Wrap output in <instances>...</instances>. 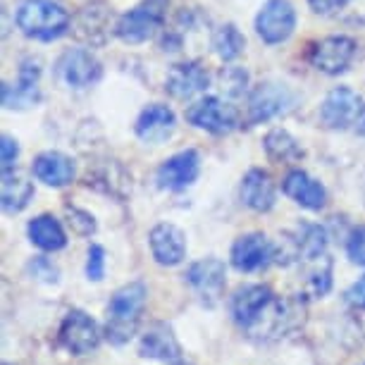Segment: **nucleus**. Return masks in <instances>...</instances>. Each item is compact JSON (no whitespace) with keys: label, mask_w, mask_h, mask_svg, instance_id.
<instances>
[{"label":"nucleus","mask_w":365,"mask_h":365,"mask_svg":"<svg viewBox=\"0 0 365 365\" xmlns=\"http://www.w3.org/2000/svg\"><path fill=\"white\" fill-rule=\"evenodd\" d=\"M110 29L115 31L113 24V10H110L108 3L103 0H93V3L84 5L77 17L72 19V31L81 43L86 46H103L110 36Z\"/></svg>","instance_id":"12"},{"label":"nucleus","mask_w":365,"mask_h":365,"mask_svg":"<svg viewBox=\"0 0 365 365\" xmlns=\"http://www.w3.org/2000/svg\"><path fill=\"white\" fill-rule=\"evenodd\" d=\"M296 241H299V251H301V263L306 260H313L327 253V232L322 230L320 225H311V222H301L294 230Z\"/></svg>","instance_id":"28"},{"label":"nucleus","mask_w":365,"mask_h":365,"mask_svg":"<svg viewBox=\"0 0 365 365\" xmlns=\"http://www.w3.org/2000/svg\"><path fill=\"white\" fill-rule=\"evenodd\" d=\"M58 77L72 88H86L98 84L103 77L101 60L86 48H70L58 60Z\"/></svg>","instance_id":"11"},{"label":"nucleus","mask_w":365,"mask_h":365,"mask_svg":"<svg viewBox=\"0 0 365 365\" xmlns=\"http://www.w3.org/2000/svg\"><path fill=\"white\" fill-rule=\"evenodd\" d=\"M29 270H31L34 277L41 279V282H46V284H58V279H60V270L48 258H43V256L34 258L31 263H29Z\"/></svg>","instance_id":"33"},{"label":"nucleus","mask_w":365,"mask_h":365,"mask_svg":"<svg viewBox=\"0 0 365 365\" xmlns=\"http://www.w3.org/2000/svg\"><path fill=\"white\" fill-rule=\"evenodd\" d=\"M65 212H67V222H70L72 232H77L79 237H91V234H96V230H98L96 217L88 210H81L77 205H67Z\"/></svg>","instance_id":"31"},{"label":"nucleus","mask_w":365,"mask_h":365,"mask_svg":"<svg viewBox=\"0 0 365 365\" xmlns=\"http://www.w3.org/2000/svg\"><path fill=\"white\" fill-rule=\"evenodd\" d=\"M19 158V143L12 139V136L5 134L0 139V163H3V172L15 170V163Z\"/></svg>","instance_id":"35"},{"label":"nucleus","mask_w":365,"mask_h":365,"mask_svg":"<svg viewBox=\"0 0 365 365\" xmlns=\"http://www.w3.org/2000/svg\"><path fill=\"white\" fill-rule=\"evenodd\" d=\"M308 5H311L315 15H334L341 8H346L349 0H308Z\"/></svg>","instance_id":"36"},{"label":"nucleus","mask_w":365,"mask_h":365,"mask_svg":"<svg viewBox=\"0 0 365 365\" xmlns=\"http://www.w3.org/2000/svg\"><path fill=\"white\" fill-rule=\"evenodd\" d=\"M187 122L208 134L222 136L237 129L239 115H237V110H234V106L225 103L222 98L205 96V98L196 101L194 106L187 108Z\"/></svg>","instance_id":"6"},{"label":"nucleus","mask_w":365,"mask_h":365,"mask_svg":"<svg viewBox=\"0 0 365 365\" xmlns=\"http://www.w3.org/2000/svg\"><path fill=\"white\" fill-rule=\"evenodd\" d=\"M274 196H277V191H274V182H272L270 172L253 168L241 179V203H244L246 208H251L256 212H267V210H272Z\"/></svg>","instance_id":"22"},{"label":"nucleus","mask_w":365,"mask_h":365,"mask_svg":"<svg viewBox=\"0 0 365 365\" xmlns=\"http://www.w3.org/2000/svg\"><path fill=\"white\" fill-rule=\"evenodd\" d=\"M86 274H88V279H93V282H101L106 277V249L98 244H93L91 249H88Z\"/></svg>","instance_id":"32"},{"label":"nucleus","mask_w":365,"mask_h":365,"mask_svg":"<svg viewBox=\"0 0 365 365\" xmlns=\"http://www.w3.org/2000/svg\"><path fill=\"white\" fill-rule=\"evenodd\" d=\"M26 234H29L31 244H36L41 251H60L67 246V234L60 225L58 217L53 215H38L34 217L29 227H26Z\"/></svg>","instance_id":"25"},{"label":"nucleus","mask_w":365,"mask_h":365,"mask_svg":"<svg viewBox=\"0 0 365 365\" xmlns=\"http://www.w3.org/2000/svg\"><path fill=\"white\" fill-rule=\"evenodd\" d=\"M141 358H150V361H163L170 365L182 363V346H179L177 336L172 334L168 325H153L139 341Z\"/></svg>","instance_id":"23"},{"label":"nucleus","mask_w":365,"mask_h":365,"mask_svg":"<svg viewBox=\"0 0 365 365\" xmlns=\"http://www.w3.org/2000/svg\"><path fill=\"white\" fill-rule=\"evenodd\" d=\"M208 84H210V74L198 60L175 65L168 72V77H165V91L177 101L194 98V96L203 93Z\"/></svg>","instance_id":"16"},{"label":"nucleus","mask_w":365,"mask_h":365,"mask_svg":"<svg viewBox=\"0 0 365 365\" xmlns=\"http://www.w3.org/2000/svg\"><path fill=\"white\" fill-rule=\"evenodd\" d=\"M198 172H201V155H198L194 148H187V150H179V153L168 158V160L158 168L155 179H158V187L160 189L182 191L196 182Z\"/></svg>","instance_id":"15"},{"label":"nucleus","mask_w":365,"mask_h":365,"mask_svg":"<svg viewBox=\"0 0 365 365\" xmlns=\"http://www.w3.org/2000/svg\"><path fill=\"white\" fill-rule=\"evenodd\" d=\"M244 48H246V38L234 24L217 26L215 34H212V51H215L217 58L225 60V63L237 60L239 55L244 53Z\"/></svg>","instance_id":"29"},{"label":"nucleus","mask_w":365,"mask_h":365,"mask_svg":"<svg viewBox=\"0 0 365 365\" xmlns=\"http://www.w3.org/2000/svg\"><path fill=\"white\" fill-rule=\"evenodd\" d=\"M356 134H358V136H365V115H363V120L356 125Z\"/></svg>","instance_id":"38"},{"label":"nucleus","mask_w":365,"mask_h":365,"mask_svg":"<svg viewBox=\"0 0 365 365\" xmlns=\"http://www.w3.org/2000/svg\"><path fill=\"white\" fill-rule=\"evenodd\" d=\"M282 189H284V194L292 198L294 203H299L301 208H306V210H322L327 203L325 187L303 170L289 172L284 177V182H282Z\"/></svg>","instance_id":"21"},{"label":"nucleus","mask_w":365,"mask_h":365,"mask_svg":"<svg viewBox=\"0 0 365 365\" xmlns=\"http://www.w3.org/2000/svg\"><path fill=\"white\" fill-rule=\"evenodd\" d=\"M58 339L70 354L86 356L98 349L101 329L91 315H86L84 311H70L63 318V322H60Z\"/></svg>","instance_id":"10"},{"label":"nucleus","mask_w":365,"mask_h":365,"mask_svg":"<svg viewBox=\"0 0 365 365\" xmlns=\"http://www.w3.org/2000/svg\"><path fill=\"white\" fill-rule=\"evenodd\" d=\"M0 198H3V201H0L3 203V210L8 212V215H17V212H22L34 198V184L22 172L8 170V172H3Z\"/></svg>","instance_id":"24"},{"label":"nucleus","mask_w":365,"mask_h":365,"mask_svg":"<svg viewBox=\"0 0 365 365\" xmlns=\"http://www.w3.org/2000/svg\"><path fill=\"white\" fill-rule=\"evenodd\" d=\"M230 311L234 322L249 332V336L258 339H270L282 336L294 325V311L284 301H277L270 287L265 284H249L241 287L232 296Z\"/></svg>","instance_id":"1"},{"label":"nucleus","mask_w":365,"mask_h":365,"mask_svg":"<svg viewBox=\"0 0 365 365\" xmlns=\"http://www.w3.org/2000/svg\"><path fill=\"white\" fill-rule=\"evenodd\" d=\"M306 289L315 299L329 294V289H332V258L327 253L306 260Z\"/></svg>","instance_id":"27"},{"label":"nucleus","mask_w":365,"mask_h":365,"mask_svg":"<svg viewBox=\"0 0 365 365\" xmlns=\"http://www.w3.org/2000/svg\"><path fill=\"white\" fill-rule=\"evenodd\" d=\"M41 63L36 58H26L22 67H19V79L15 86L3 84V103L5 108H31L38 103L41 91Z\"/></svg>","instance_id":"18"},{"label":"nucleus","mask_w":365,"mask_h":365,"mask_svg":"<svg viewBox=\"0 0 365 365\" xmlns=\"http://www.w3.org/2000/svg\"><path fill=\"white\" fill-rule=\"evenodd\" d=\"M230 258L239 272H258L274 260V244H270L263 232H249L232 244Z\"/></svg>","instance_id":"14"},{"label":"nucleus","mask_w":365,"mask_h":365,"mask_svg":"<svg viewBox=\"0 0 365 365\" xmlns=\"http://www.w3.org/2000/svg\"><path fill=\"white\" fill-rule=\"evenodd\" d=\"M146 284L143 282H129L110 296L108 303V322H106V339L113 346H122L136 334L141 322V313L146 308Z\"/></svg>","instance_id":"2"},{"label":"nucleus","mask_w":365,"mask_h":365,"mask_svg":"<svg viewBox=\"0 0 365 365\" xmlns=\"http://www.w3.org/2000/svg\"><path fill=\"white\" fill-rule=\"evenodd\" d=\"M346 301L358 311H365V274L346 292Z\"/></svg>","instance_id":"37"},{"label":"nucleus","mask_w":365,"mask_h":365,"mask_svg":"<svg viewBox=\"0 0 365 365\" xmlns=\"http://www.w3.org/2000/svg\"><path fill=\"white\" fill-rule=\"evenodd\" d=\"M177 129V115L172 113V108L153 103L148 106L136 120V136L143 143H165L175 134Z\"/></svg>","instance_id":"20"},{"label":"nucleus","mask_w":365,"mask_h":365,"mask_svg":"<svg viewBox=\"0 0 365 365\" xmlns=\"http://www.w3.org/2000/svg\"><path fill=\"white\" fill-rule=\"evenodd\" d=\"M294 93L289 86L277 84V81H263L260 86L253 88L249 98V122L260 125V122L274 120V117L284 115L294 106Z\"/></svg>","instance_id":"13"},{"label":"nucleus","mask_w":365,"mask_h":365,"mask_svg":"<svg viewBox=\"0 0 365 365\" xmlns=\"http://www.w3.org/2000/svg\"><path fill=\"white\" fill-rule=\"evenodd\" d=\"M184 279H187V284L194 289V294L201 299V303L212 308V306H217L225 294L227 267L220 258L210 256V258L196 260L194 265H189Z\"/></svg>","instance_id":"7"},{"label":"nucleus","mask_w":365,"mask_h":365,"mask_svg":"<svg viewBox=\"0 0 365 365\" xmlns=\"http://www.w3.org/2000/svg\"><path fill=\"white\" fill-rule=\"evenodd\" d=\"M361 365H365V363H361Z\"/></svg>","instance_id":"40"},{"label":"nucleus","mask_w":365,"mask_h":365,"mask_svg":"<svg viewBox=\"0 0 365 365\" xmlns=\"http://www.w3.org/2000/svg\"><path fill=\"white\" fill-rule=\"evenodd\" d=\"M217 84L230 98H239L249 88V72L244 67H222V72L217 74Z\"/></svg>","instance_id":"30"},{"label":"nucleus","mask_w":365,"mask_h":365,"mask_svg":"<svg viewBox=\"0 0 365 365\" xmlns=\"http://www.w3.org/2000/svg\"><path fill=\"white\" fill-rule=\"evenodd\" d=\"M356 51L358 46L351 36H327L322 41H315L311 53H308V60L318 72L334 77V74L349 70L356 58Z\"/></svg>","instance_id":"8"},{"label":"nucleus","mask_w":365,"mask_h":365,"mask_svg":"<svg viewBox=\"0 0 365 365\" xmlns=\"http://www.w3.org/2000/svg\"><path fill=\"white\" fill-rule=\"evenodd\" d=\"M346 253H349L351 263L365 265V225L363 227H356V230L349 234Z\"/></svg>","instance_id":"34"},{"label":"nucleus","mask_w":365,"mask_h":365,"mask_svg":"<svg viewBox=\"0 0 365 365\" xmlns=\"http://www.w3.org/2000/svg\"><path fill=\"white\" fill-rule=\"evenodd\" d=\"M265 155L277 165H292L299 163L303 158V148L299 146V141L294 139L287 129H270L263 139Z\"/></svg>","instance_id":"26"},{"label":"nucleus","mask_w":365,"mask_h":365,"mask_svg":"<svg viewBox=\"0 0 365 365\" xmlns=\"http://www.w3.org/2000/svg\"><path fill=\"white\" fill-rule=\"evenodd\" d=\"M17 29L34 41H58L72 29V17L55 0H24L15 12Z\"/></svg>","instance_id":"3"},{"label":"nucleus","mask_w":365,"mask_h":365,"mask_svg":"<svg viewBox=\"0 0 365 365\" xmlns=\"http://www.w3.org/2000/svg\"><path fill=\"white\" fill-rule=\"evenodd\" d=\"M165 22V3L163 0H143L134 10L125 12L115 22V36L125 43H143L155 31L160 29Z\"/></svg>","instance_id":"4"},{"label":"nucleus","mask_w":365,"mask_h":365,"mask_svg":"<svg viewBox=\"0 0 365 365\" xmlns=\"http://www.w3.org/2000/svg\"><path fill=\"white\" fill-rule=\"evenodd\" d=\"M31 172L38 182H43L46 187L63 189L67 184L74 182L77 177V165L70 155L60 153V150H46V153L36 155V160L31 165Z\"/></svg>","instance_id":"19"},{"label":"nucleus","mask_w":365,"mask_h":365,"mask_svg":"<svg viewBox=\"0 0 365 365\" xmlns=\"http://www.w3.org/2000/svg\"><path fill=\"white\" fill-rule=\"evenodd\" d=\"M148 244L155 263L163 267H175L187 258V237L177 225H155L148 234Z\"/></svg>","instance_id":"17"},{"label":"nucleus","mask_w":365,"mask_h":365,"mask_svg":"<svg viewBox=\"0 0 365 365\" xmlns=\"http://www.w3.org/2000/svg\"><path fill=\"white\" fill-rule=\"evenodd\" d=\"M296 29V10L289 0H267L256 17V34L267 46H277Z\"/></svg>","instance_id":"9"},{"label":"nucleus","mask_w":365,"mask_h":365,"mask_svg":"<svg viewBox=\"0 0 365 365\" xmlns=\"http://www.w3.org/2000/svg\"><path fill=\"white\" fill-rule=\"evenodd\" d=\"M3 365H10V363H3Z\"/></svg>","instance_id":"39"},{"label":"nucleus","mask_w":365,"mask_h":365,"mask_svg":"<svg viewBox=\"0 0 365 365\" xmlns=\"http://www.w3.org/2000/svg\"><path fill=\"white\" fill-rule=\"evenodd\" d=\"M363 115H365L363 96L349 86H334L320 106V122L327 129H334V132L351 129L363 120Z\"/></svg>","instance_id":"5"}]
</instances>
